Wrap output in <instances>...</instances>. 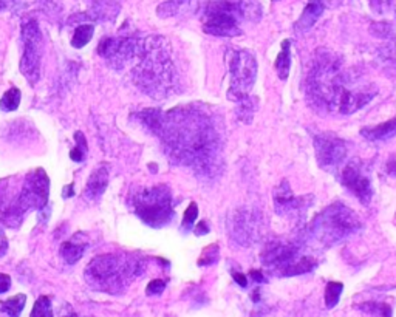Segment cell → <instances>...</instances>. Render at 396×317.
<instances>
[{"instance_id": "cell-1", "label": "cell", "mask_w": 396, "mask_h": 317, "mask_svg": "<svg viewBox=\"0 0 396 317\" xmlns=\"http://www.w3.org/2000/svg\"><path fill=\"white\" fill-rule=\"evenodd\" d=\"M139 120L163 143L172 163L186 166L203 178H214L222 166L223 138L214 113L206 106H178L169 112L149 108Z\"/></svg>"}, {"instance_id": "cell-2", "label": "cell", "mask_w": 396, "mask_h": 317, "mask_svg": "<svg viewBox=\"0 0 396 317\" xmlns=\"http://www.w3.org/2000/svg\"><path fill=\"white\" fill-rule=\"evenodd\" d=\"M305 92L314 108L346 116L365 107L378 93L369 80L344 67L341 59L327 50L314 56Z\"/></svg>"}, {"instance_id": "cell-3", "label": "cell", "mask_w": 396, "mask_h": 317, "mask_svg": "<svg viewBox=\"0 0 396 317\" xmlns=\"http://www.w3.org/2000/svg\"><path fill=\"white\" fill-rule=\"evenodd\" d=\"M129 65H132V79L146 94L161 99L174 93L177 75L164 38H138L135 55Z\"/></svg>"}, {"instance_id": "cell-4", "label": "cell", "mask_w": 396, "mask_h": 317, "mask_svg": "<svg viewBox=\"0 0 396 317\" xmlns=\"http://www.w3.org/2000/svg\"><path fill=\"white\" fill-rule=\"evenodd\" d=\"M144 269L146 262L136 254H102L87 265L85 280L90 288L116 296L126 291Z\"/></svg>"}, {"instance_id": "cell-5", "label": "cell", "mask_w": 396, "mask_h": 317, "mask_svg": "<svg viewBox=\"0 0 396 317\" xmlns=\"http://www.w3.org/2000/svg\"><path fill=\"white\" fill-rule=\"evenodd\" d=\"M225 61L229 71L228 98L236 104L239 121L249 124L257 110V99L251 94L257 79V61L251 51L237 47L226 48Z\"/></svg>"}, {"instance_id": "cell-6", "label": "cell", "mask_w": 396, "mask_h": 317, "mask_svg": "<svg viewBox=\"0 0 396 317\" xmlns=\"http://www.w3.org/2000/svg\"><path fill=\"white\" fill-rule=\"evenodd\" d=\"M262 17L257 0H208L203 6V31L217 38H236L243 33L245 24Z\"/></svg>"}, {"instance_id": "cell-7", "label": "cell", "mask_w": 396, "mask_h": 317, "mask_svg": "<svg viewBox=\"0 0 396 317\" xmlns=\"http://www.w3.org/2000/svg\"><path fill=\"white\" fill-rule=\"evenodd\" d=\"M50 178L43 169L28 174L17 195L3 194L0 200V223L8 227H19L28 211H43L48 206Z\"/></svg>"}, {"instance_id": "cell-8", "label": "cell", "mask_w": 396, "mask_h": 317, "mask_svg": "<svg viewBox=\"0 0 396 317\" xmlns=\"http://www.w3.org/2000/svg\"><path fill=\"white\" fill-rule=\"evenodd\" d=\"M361 230V220L348 206L336 202L314 217L308 227L310 237L325 246H333Z\"/></svg>"}, {"instance_id": "cell-9", "label": "cell", "mask_w": 396, "mask_h": 317, "mask_svg": "<svg viewBox=\"0 0 396 317\" xmlns=\"http://www.w3.org/2000/svg\"><path fill=\"white\" fill-rule=\"evenodd\" d=\"M262 263L278 276L291 277L311 272L316 268V259L304 254L299 245L291 241L271 240L262 251Z\"/></svg>"}, {"instance_id": "cell-10", "label": "cell", "mask_w": 396, "mask_h": 317, "mask_svg": "<svg viewBox=\"0 0 396 317\" xmlns=\"http://www.w3.org/2000/svg\"><path fill=\"white\" fill-rule=\"evenodd\" d=\"M136 216L150 227H163L174 218L172 194L164 184L139 189L132 197Z\"/></svg>"}, {"instance_id": "cell-11", "label": "cell", "mask_w": 396, "mask_h": 317, "mask_svg": "<svg viewBox=\"0 0 396 317\" xmlns=\"http://www.w3.org/2000/svg\"><path fill=\"white\" fill-rule=\"evenodd\" d=\"M42 33L34 19H28L22 25V57L20 71L30 85H36L41 78L42 65Z\"/></svg>"}, {"instance_id": "cell-12", "label": "cell", "mask_w": 396, "mask_h": 317, "mask_svg": "<svg viewBox=\"0 0 396 317\" xmlns=\"http://www.w3.org/2000/svg\"><path fill=\"white\" fill-rule=\"evenodd\" d=\"M228 234L240 246H253L263 235L262 213L251 206H240L228 216Z\"/></svg>"}, {"instance_id": "cell-13", "label": "cell", "mask_w": 396, "mask_h": 317, "mask_svg": "<svg viewBox=\"0 0 396 317\" xmlns=\"http://www.w3.org/2000/svg\"><path fill=\"white\" fill-rule=\"evenodd\" d=\"M316 160L322 169L333 171L339 167L347 157V144L334 134H319L314 136Z\"/></svg>"}, {"instance_id": "cell-14", "label": "cell", "mask_w": 396, "mask_h": 317, "mask_svg": "<svg viewBox=\"0 0 396 317\" xmlns=\"http://www.w3.org/2000/svg\"><path fill=\"white\" fill-rule=\"evenodd\" d=\"M341 183L362 204H369L372 202L373 188L369 175L364 174V166L361 161L355 160L344 166L341 172Z\"/></svg>"}, {"instance_id": "cell-15", "label": "cell", "mask_w": 396, "mask_h": 317, "mask_svg": "<svg viewBox=\"0 0 396 317\" xmlns=\"http://www.w3.org/2000/svg\"><path fill=\"white\" fill-rule=\"evenodd\" d=\"M310 197H296L292 194L290 184L283 180L274 190V208L278 216L288 217L292 220H302L305 212L311 206V202H306Z\"/></svg>"}, {"instance_id": "cell-16", "label": "cell", "mask_w": 396, "mask_h": 317, "mask_svg": "<svg viewBox=\"0 0 396 317\" xmlns=\"http://www.w3.org/2000/svg\"><path fill=\"white\" fill-rule=\"evenodd\" d=\"M324 10H325L324 0H308L306 6L304 8L302 14H300V17L295 25L296 33L302 34V33H306L308 29H311L313 25L316 24L319 17L322 16Z\"/></svg>"}, {"instance_id": "cell-17", "label": "cell", "mask_w": 396, "mask_h": 317, "mask_svg": "<svg viewBox=\"0 0 396 317\" xmlns=\"http://www.w3.org/2000/svg\"><path fill=\"white\" fill-rule=\"evenodd\" d=\"M108 186V169L107 166H99L92 172L89 181H87L84 195L89 200H98V198L106 192Z\"/></svg>"}, {"instance_id": "cell-18", "label": "cell", "mask_w": 396, "mask_h": 317, "mask_svg": "<svg viewBox=\"0 0 396 317\" xmlns=\"http://www.w3.org/2000/svg\"><path fill=\"white\" fill-rule=\"evenodd\" d=\"M87 241L83 239V234H76L70 240H65L61 245V255L69 265H73L83 259L85 253Z\"/></svg>"}, {"instance_id": "cell-19", "label": "cell", "mask_w": 396, "mask_h": 317, "mask_svg": "<svg viewBox=\"0 0 396 317\" xmlns=\"http://www.w3.org/2000/svg\"><path fill=\"white\" fill-rule=\"evenodd\" d=\"M361 135L365 139H369V141H386V139L396 136V116L383 124L362 129Z\"/></svg>"}, {"instance_id": "cell-20", "label": "cell", "mask_w": 396, "mask_h": 317, "mask_svg": "<svg viewBox=\"0 0 396 317\" xmlns=\"http://www.w3.org/2000/svg\"><path fill=\"white\" fill-rule=\"evenodd\" d=\"M291 51H290V41H283L282 42V48L281 53H278L277 59H276V71L278 78L282 80H285L290 75V69H291Z\"/></svg>"}, {"instance_id": "cell-21", "label": "cell", "mask_w": 396, "mask_h": 317, "mask_svg": "<svg viewBox=\"0 0 396 317\" xmlns=\"http://www.w3.org/2000/svg\"><path fill=\"white\" fill-rule=\"evenodd\" d=\"M25 304H27L25 294H17V296H14L8 300L0 302V309H2L5 314H8L10 317H19Z\"/></svg>"}, {"instance_id": "cell-22", "label": "cell", "mask_w": 396, "mask_h": 317, "mask_svg": "<svg viewBox=\"0 0 396 317\" xmlns=\"http://www.w3.org/2000/svg\"><path fill=\"white\" fill-rule=\"evenodd\" d=\"M93 33H94V27L92 24L79 25L75 29V34H73V38H71V45L75 48L85 47L87 43L92 41Z\"/></svg>"}, {"instance_id": "cell-23", "label": "cell", "mask_w": 396, "mask_h": 317, "mask_svg": "<svg viewBox=\"0 0 396 317\" xmlns=\"http://www.w3.org/2000/svg\"><path fill=\"white\" fill-rule=\"evenodd\" d=\"M20 98L22 93L19 88H10V90L3 94L2 99H0V110H2V112H14L20 104Z\"/></svg>"}, {"instance_id": "cell-24", "label": "cell", "mask_w": 396, "mask_h": 317, "mask_svg": "<svg viewBox=\"0 0 396 317\" xmlns=\"http://www.w3.org/2000/svg\"><path fill=\"white\" fill-rule=\"evenodd\" d=\"M369 3L379 16L396 17V0H369Z\"/></svg>"}, {"instance_id": "cell-25", "label": "cell", "mask_w": 396, "mask_h": 317, "mask_svg": "<svg viewBox=\"0 0 396 317\" xmlns=\"http://www.w3.org/2000/svg\"><path fill=\"white\" fill-rule=\"evenodd\" d=\"M189 2L190 0H166L164 3L158 6L157 13L160 17H172L175 14H178L183 6H186Z\"/></svg>"}, {"instance_id": "cell-26", "label": "cell", "mask_w": 396, "mask_h": 317, "mask_svg": "<svg viewBox=\"0 0 396 317\" xmlns=\"http://www.w3.org/2000/svg\"><path fill=\"white\" fill-rule=\"evenodd\" d=\"M30 317H53L51 299L48 296H41L31 309Z\"/></svg>"}, {"instance_id": "cell-27", "label": "cell", "mask_w": 396, "mask_h": 317, "mask_svg": "<svg viewBox=\"0 0 396 317\" xmlns=\"http://www.w3.org/2000/svg\"><path fill=\"white\" fill-rule=\"evenodd\" d=\"M342 290H344V285L339 283V282H330L327 285L325 304H327L328 308H333L337 304V302H339Z\"/></svg>"}, {"instance_id": "cell-28", "label": "cell", "mask_w": 396, "mask_h": 317, "mask_svg": "<svg viewBox=\"0 0 396 317\" xmlns=\"http://www.w3.org/2000/svg\"><path fill=\"white\" fill-rule=\"evenodd\" d=\"M76 138V147L70 152V158L73 161H76V163H83L84 158H85V152H87V141L84 135L80 134V132H76L75 134Z\"/></svg>"}, {"instance_id": "cell-29", "label": "cell", "mask_w": 396, "mask_h": 317, "mask_svg": "<svg viewBox=\"0 0 396 317\" xmlns=\"http://www.w3.org/2000/svg\"><path fill=\"white\" fill-rule=\"evenodd\" d=\"M197 217H198V206H197V203L192 202V203H190V204L188 206V209H186V212H185V217H183L181 230L185 231V232L192 230Z\"/></svg>"}, {"instance_id": "cell-30", "label": "cell", "mask_w": 396, "mask_h": 317, "mask_svg": "<svg viewBox=\"0 0 396 317\" xmlns=\"http://www.w3.org/2000/svg\"><path fill=\"white\" fill-rule=\"evenodd\" d=\"M218 259V245H209L206 249L203 251V254L200 259H198V265L203 267V265H212L215 263Z\"/></svg>"}, {"instance_id": "cell-31", "label": "cell", "mask_w": 396, "mask_h": 317, "mask_svg": "<svg viewBox=\"0 0 396 317\" xmlns=\"http://www.w3.org/2000/svg\"><path fill=\"white\" fill-rule=\"evenodd\" d=\"M164 288H166L164 280L155 279V280H152V282L148 285V290H146V293H148L149 296H158V294H161V293L164 291Z\"/></svg>"}, {"instance_id": "cell-32", "label": "cell", "mask_w": 396, "mask_h": 317, "mask_svg": "<svg viewBox=\"0 0 396 317\" xmlns=\"http://www.w3.org/2000/svg\"><path fill=\"white\" fill-rule=\"evenodd\" d=\"M10 288H11V277L8 274L0 272V294L6 293Z\"/></svg>"}, {"instance_id": "cell-33", "label": "cell", "mask_w": 396, "mask_h": 317, "mask_svg": "<svg viewBox=\"0 0 396 317\" xmlns=\"http://www.w3.org/2000/svg\"><path fill=\"white\" fill-rule=\"evenodd\" d=\"M194 232H195V235H204V234H208V232H209V227H208L206 221H200V223H198V226H195Z\"/></svg>"}, {"instance_id": "cell-34", "label": "cell", "mask_w": 396, "mask_h": 317, "mask_svg": "<svg viewBox=\"0 0 396 317\" xmlns=\"http://www.w3.org/2000/svg\"><path fill=\"white\" fill-rule=\"evenodd\" d=\"M232 277H234V280H236V282H237L240 286H243V288H246L248 280H246V277H245L243 274H240V272H234Z\"/></svg>"}, {"instance_id": "cell-35", "label": "cell", "mask_w": 396, "mask_h": 317, "mask_svg": "<svg viewBox=\"0 0 396 317\" xmlns=\"http://www.w3.org/2000/svg\"><path fill=\"white\" fill-rule=\"evenodd\" d=\"M251 276H253L255 282H263V280H265V277H262L260 271H251Z\"/></svg>"}, {"instance_id": "cell-36", "label": "cell", "mask_w": 396, "mask_h": 317, "mask_svg": "<svg viewBox=\"0 0 396 317\" xmlns=\"http://www.w3.org/2000/svg\"><path fill=\"white\" fill-rule=\"evenodd\" d=\"M73 195V184H70V186H67L64 189V192H62V197L64 198H70Z\"/></svg>"}, {"instance_id": "cell-37", "label": "cell", "mask_w": 396, "mask_h": 317, "mask_svg": "<svg viewBox=\"0 0 396 317\" xmlns=\"http://www.w3.org/2000/svg\"><path fill=\"white\" fill-rule=\"evenodd\" d=\"M65 317H78L75 313H71V314H69V316H65Z\"/></svg>"}]
</instances>
